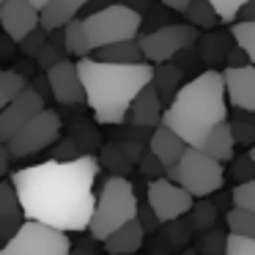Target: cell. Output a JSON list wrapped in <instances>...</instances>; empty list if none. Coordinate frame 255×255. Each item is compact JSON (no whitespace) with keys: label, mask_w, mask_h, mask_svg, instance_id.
I'll use <instances>...</instances> for the list:
<instances>
[{"label":"cell","mask_w":255,"mask_h":255,"mask_svg":"<svg viewBox=\"0 0 255 255\" xmlns=\"http://www.w3.org/2000/svg\"><path fill=\"white\" fill-rule=\"evenodd\" d=\"M99 176V159L91 154L69 162L47 159L8 173L19 192L25 220H39L66 233L88 231L96 211L94 184Z\"/></svg>","instance_id":"obj_1"},{"label":"cell","mask_w":255,"mask_h":255,"mask_svg":"<svg viewBox=\"0 0 255 255\" xmlns=\"http://www.w3.org/2000/svg\"><path fill=\"white\" fill-rule=\"evenodd\" d=\"M80 77H83L88 107L94 118L105 127H118L129 118L132 102L145 85L154 83V66L151 61L137 63H110L99 58H80Z\"/></svg>","instance_id":"obj_2"},{"label":"cell","mask_w":255,"mask_h":255,"mask_svg":"<svg viewBox=\"0 0 255 255\" xmlns=\"http://www.w3.org/2000/svg\"><path fill=\"white\" fill-rule=\"evenodd\" d=\"M228 88H225V74L222 72H209L198 74L195 80L181 85L176 99L167 105L162 124L178 132L187 145H203L206 137L228 121Z\"/></svg>","instance_id":"obj_3"},{"label":"cell","mask_w":255,"mask_h":255,"mask_svg":"<svg viewBox=\"0 0 255 255\" xmlns=\"http://www.w3.org/2000/svg\"><path fill=\"white\" fill-rule=\"evenodd\" d=\"M137 214H140V203H137V195H134L132 184L124 176H110L99 192L96 211H94V220H91L88 231L96 242H105L121 225L137 220Z\"/></svg>","instance_id":"obj_4"},{"label":"cell","mask_w":255,"mask_h":255,"mask_svg":"<svg viewBox=\"0 0 255 255\" xmlns=\"http://www.w3.org/2000/svg\"><path fill=\"white\" fill-rule=\"evenodd\" d=\"M165 176L170 181L187 187L195 198H209L211 192L222 189L225 184V170H222V162L214 159L211 154H206L198 145H187L184 156L176 165L165 167Z\"/></svg>","instance_id":"obj_5"},{"label":"cell","mask_w":255,"mask_h":255,"mask_svg":"<svg viewBox=\"0 0 255 255\" xmlns=\"http://www.w3.org/2000/svg\"><path fill=\"white\" fill-rule=\"evenodd\" d=\"M140 28H143V14L137 8H132L129 3H110V6L91 11L85 17V30H88L94 50L116 44V41L137 39Z\"/></svg>","instance_id":"obj_6"},{"label":"cell","mask_w":255,"mask_h":255,"mask_svg":"<svg viewBox=\"0 0 255 255\" xmlns=\"http://www.w3.org/2000/svg\"><path fill=\"white\" fill-rule=\"evenodd\" d=\"M69 233L39 220H25L22 228L3 244L0 255H69Z\"/></svg>","instance_id":"obj_7"},{"label":"cell","mask_w":255,"mask_h":255,"mask_svg":"<svg viewBox=\"0 0 255 255\" xmlns=\"http://www.w3.org/2000/svg\"><path fill=\"white\" fill-rule=\"evenodd\" d=\"M61 137V116L50 107H44L41 113H36L11 140H8V151H11L14 159H25V156H33L39 151L50 148L58 143Z\"/></svg>","instance_id":"obj_8"},{"label":"cell","mask_w":255,"mask_h":255,"mask_svg":"<svg viewBox=\"0 0 255 255\" xmlns=\"http://www.w3.org/2000/svg\"><path fill=\"white\" fill-rule=\"evenodd\" d=\"M198 30L192 22L184 25H162L151 33H140L137 41L145 52V61L151 63H167L178 55L181 50L198 44Z\"/></svg>","instance_id":"obj_9"},{"label":"cell","mask_w":255,"mask_h":255,"mask_svg":"<svg viewBox=\"0 0 255 255\" xmlns=\"http://www.w3.org/2000/svg\"><path fill=\"white\" fill-rule=\"evenodd\" d=\"M148 203L154 206V211L159 214L162 222H173L178 217H184L187 211H192L195 195L187 187L170 181V178H154L148 184Z\"/></svg>","instance_id":"obj_10"},{"label":"cell","mask_w":255,"mask_h":255,"mask_svg":"<svg viewBox=\"0 0 255 255\" xmlns=\"http://www.w3.org/2000/svg\"><path fill=\"white\" fill-rule=\"evenodd\" d=\"M41 110H44V96H41L33 85H28L11 105L0 107V143H8V140Z\"/></svg>","instance_id":"obj_11"},{"label":"cell","mask_w":255,"mask_h":255,"mask_svg":"<svg viewBox=\"0 0 255 255\" xmlns=\"http://www.w3.org/2000/svg\"><path fill=\"white\" fill-rule=\"evenodd\" d=\"M0 22L6 28L8 39L19 44L30 30L41 25V8H36L30 0H3L0 3Z\"/></svg>","instance_id":"obj_12"},{"label":"cell","mask_w":255,"mask_h":255,"mask_svg":"<svg viewBox=\"0 0 255 255\" xmlns=\"http://www.w3.org/2000/svg\"><path fill=\"white\" fill-rule=\"evenodd\" d=\"M47 77H50L52 99L55 102H61V105H83V102H88L83 77H80V66L72 63L69 58L55 63L52 69H47Z\"/></svg>","instance_id":"obj_13"},{"label":"cell","mask_w":255,"mask_h":255,"mask_svg":"<svg viewBox=\"0 0 255 255\" xmlns=\"http://www.w3.org/2000/svg\"><path fill=\"white\" fill-rule=\"evenodd\" d=\"M225 88L231 105L244 113H255V63L244 66H225Z\"/></svg>","instance_id":"obj_14"},{"label":"cell","mask_w":255,"mask_h":255,"mask_svg":"<svg viewBox=\"0 0 255 255\" xmlns=\"http://www.w3.org/2000/svg\"><path fill=\"white\" fill-rule=\"evenodd\" d=\"M165 102H162L156 85H145L143 91L137 94V99L132 102V110H129V121L134 127H143V129H156L165 118Z\"/></svg>","instance_id":"obj_15"},{"label":"cell","mask_w":255,"mask_h":255,"mask_svg":"<svg viewBox=\"0 0 255 255\" xmlns=\"http://www.w3.org/2000/svg\"><path fill=\"white\" fill-rule=\"evenodd\" d=\"M22 217H25V209H22V200H19V192L11 178H6L0 184V231H3V244L22 228Z\"/></svg>","instance_id":"obj_16"},{"label":"cell","mask_w":255,"mask_h":255,"mask_svg":"<svg viewBox=\"0 0 255 255\" xmlns=\"http://www.w3.org/2000/svg\"><path fill=\"white\" fill-rule=\"evenodd\" d=\"M148 151L167 167V165H176V162L184 156V151H187V140H184L178 132H173L167 124H159V127L151 132V137H148Z\"/></svg>","instance_id":"obj_17"},{"label":"cell","mask_w":255,"mask_h":255,"mask_svg":"<svg viewBox=\"0 0 255 255\" xmlns=\"http://www.w3.org/2000/svg\"><path fill=\"white\" fill-rule=\"evenodd\" d=\"M145 228L140 220H132L127 222V225H121L116 233H110V236L105 239V250L110 255H132L137 253L140 247H143V239H145Z\"/></svg>","instance_id":"obj_18"},{"label":"cell","mask_w":255,"mask_h":255,"mask_svg":"<svg viewBox=\"0 0 255 255\" xmlns=\"http://www.w3.org/2000/svg\"><path fill=\"white\" fill-rule=\"evenodd\" d=\"M91 6V0H50L44 8H41V25L47 30L63 28L66 22H72L83 8Z\"/></svg>","instance_id":"obj_19"},{"label":"cell","mask_w":255,"mask_h":255,"mask_svg":"<svg viewBox=\"0 0 255 255\" xmlns=\"http://www.w3.org/2000/svg\"><path fill=\"white\" fill-rule=\"evenodd\" d=\"M236 143L239 140H236V132H233V124L222 121L220 127H214V132L206 137V143L200 145V148H203L206 154H211L214 159H220V162H231Z\"/></svg>","instance_id":"obj_20"},{"label":"cell","mask_w":255,"mask_h":255,"mask_svg":"<svg viewBox=\"0 0 255 255\" xmlns=\"http://www.w3.org/2000/svg\"><path fill=\"white\" fill-rule=\"evenodd\" d=\"M94 58L110 61V63H137V61H145V52L137 39H127V41H116V44L94 50Z\"/></svg>","instance_id":"obj_21"},{"label":"cell","mask_w":255,"mask_h":255,"mask_svg":"<svg viewBox=\"0 0 255 255\" xmlns=\"http://www.w3.org/2000/svg\"><path fill=\"white\" fill-rule=\"evenodd\" d=\"M181 74H184V69L178 63H170V61L154 66V85H156V91H159L165 105H170L176 99V94L181 91Z\"/></svg>","instance_id":"obj_22"},{"label":"cell","mask_w":255,"mask_h":255,"mask_svg":"<svg viewBox=\"0 0 255 255\" xmlns=\"http://www.w3.org/2000/svg\"><path fill=\"white\" fill-rule=\"evenodd\" d=\"M66 50L77 58L94 55V44H91L88 30H85V19L74 17L72 22H66Z\"/></svg>","instance_id":"obj_23"},{"label":"cell","mask_w":255,"mask_h":255,"mask_svg":"<svg viewBox=\"0 0 255 255\" xmlns=\"http://www.w3.org/2000/svg\"><path fill=\"white\" fill-rule=\"evenodd\" d=\"M184 17H187V22H192L195 28H203V30L217 28V25L222 22L217 8L211 6L209 0H192L187 6V11H184Z\"/></svg>","instance_id":"obj_24"},{"label":"cell","mask_w":255,"mask_h":255,"mask_svg":"<svg viewBox=\"0 0 255 255\" xmlns=\"http://www.w3.org/2000/svg\"><path fill=\"white\" fill-rule=\"evenodd\" d=\"M28 85H30L28 77H25L19 69H6V72L0 74V107L11 105Z\"/></svg>","instance_id":"obj_25"},{"label":"cell","mask_w":255,"mask_h":255,"mask_svg":"<svg viewBox=\"0 0 255 255\" xmlns=\"http://www.w3.org/2000/svg\"><path fill=\"white\" fill-rule=\"evenodd\" d=\"M225 222H228V231L231 233L255 239V211L242 209V206H233V209L225 214Z\"/></svg>","instance_id":"obj_26"},{"label":"cell","mask_w":255,"mask_h":255,"mask_svg":"<svg viewBox=\"0 0 255 255\" xmlns=\"http://www.w3.org/2000/svg\"><path fill=\"white\" fill-rule=\"evenodd\" d=\"M231 36L239 47L250 55V63H255V19H239L231 25Z\"/></svg>","instance_id":"obj_27"},{"label":"cell","mask_w":255,"mask_h":255,"mask_svg":"<svg viewBox=\"0 0 255 255\" xmlns=\"http://www.w3.org/2000/svg\"><path fill=\"white\" fill-rule=\"evenodd\" d=\"M66 55H69V50H66L63 44H55V41H47V44L41 47V52L36 55V63H39V69H41V72H47V69H52L55 63L66 61Z\"/></svg>","instance_id":"obj_28"},{"label":"cell","mask_w":255,"mask_h":255,"mask_svg":"<svg viewBox=\"0 0 255 255\" xmlns=\"http://www.w3.org/2000/svg\"><path fill=\"white\" fill-rule=\"evenodd\" d=\"M50 41V30L44 28V25H39L36 30H30L28 36H25L22 41H19V50H22V55H28V58H36L41 52V47Z\"/></svg>","instance_id":"obj_29"},{"label":"cell","mask_w":255,"mask_h":255,"mask_svg":"<svg viewBox=\"0 0 255 255\" xmlns=\"http://www.w3.org/2000/svg\"><path fill=\"white\" fill-rule=\"evenodd\" d=\"M217 222V206L211 200H200V203L192 206V225L198 231H209Z\"/></svg>","instance_id":"obj_30"},{"label":"cell","mask_w":255,"mask_h":255,"mask_svg":"<svg viewBox=\"0 0 255 255\" xmlns=\"http://www.w3.org/2000/svg\"><path fill=\"white\" fill-rule=\"evenodd\" d=\"M231 200H233V206H242V209L255 211V178L236 184L233 192H231Z\"/></svg>","instance_id":"obj_31"},{"label":"cell","mask_w":255,"mask_h":255,"mask_svg":"<svg viewBox=\"0 0 255 255\" xmlns=\"http://www.w3.org/2000/svg\"><path fill=\"white\" fill-rule=\"evenodd\" d=\"M209 3L217 8V14H220L222 22L233 25V22H236V17L242 14V8L247 6L250 0H209Z\"/></svg>","instance_id":"obj_32"},{"label":"cell","mask_w":255,"mask_h":255,"mask_svg":"<svg viewBox=\"0 0 255 255\" xmlns=\"http://www.w3.org/2000/svg\"><path fill=\"white\" fill-rule=\"evenodd\" d=\"M231 178H233V181H239V184L255 178V159H253V156L247 154V156H239V159L233 156V159H231Z\"/></svg>","instance_id":"obj_33"},{"label":"cell","mask_w":255,"mask_h":255,"mask_svg":"<svg viewBox=\"0 0 255 255\" xmlns=\"http://www.w3.org/2000/svg\"><path fill=\"white\" fill-rule=\"evenodd\" d=\"M225 255H255V239H247V236H239V233H231V236H228Z\"/></svg>","instance_id":"obj_34"},{"label":"cell","mask_w":255,"mask_h":255,"mask_svg":"<svg viewBox=\"0 0 255 255\" xmlns=\"http://www.w3.org/2000/svg\"><path fill=\"white\" fill-rule=\"evenodd\" d=\"M137 220L143 222V228H145L148 233H154L156 228H159V222H162V220H159V214L154 211V206H151V203L140 206V214H137Z\"/></svg>","instance_id":"obj_35"},{"label":"cell","mask_w":255,"mask_h":255,"mask_svg":"<svg viewBox=\"0 0 255 255\" xmlns=\"http://www.w3.org/2000/svg\"><path fill=\"white\" fill-rule=\"evenodd\" d=\"M247 61H250V55H247V52H244L239 44L228 50V66H244Z\"/></svg>","instance_id":"obj_36"},{"label":"cell","mask_w":255,"mask_h":255,"mask_svg":"<svg viewBox=\"0 0 255 255\" xmlns=\"http://www.w3.org/2000/svg\"><path fill=\"white\" fill-rule=\"evenodd\" d=\"M33 88L39 91L41 96H52V85H50V77H36V83H33Z\"/></svg>","instance_id":"obj_37"},{"label":"cell","mask_w":255,"mask_h":255,"mask_svg":"<svg viewBox=\"0 0 255 255\" xmlns=\"http://www.w3.org/2000/svg\"><path fill=\"white\" fill-rule=\"evenodd\" d=\"M192 3V0H162V6L165 8H170V11H187V6Z\"/></svg>","instance_id":"obj_38"},{"label":"cell","mask_w":255,"mask_h":255,"mask_svg":"<svg viewBox=\"0 0 255 255\" xmlns=\"http://www.w3.org/2000/svg\"><path fill=\"white\" fill-rule=\"evenodd\" d=\"M242 19H255V0H250L247 6L242 8V14H239Z\"/></svg>","instance_id":"obj_39"},{"label":"cell","mask_w":255,"mask_h":255,"mask_svg":"<svg viewBox=\"0 0 255 255\" xmlns=\"http://www.w3.org/2000/svg\"><path fill=\"white\" fill-rule=\"evenodd\" d=\"M69 255H94V250H88V247H80V250H74L72 247V253Z\"/></svg>","instance_id":"obj_40"},{"label":"cell","mask_w":255,"mask_h":255,"mask_svg":"<svg viewBox=\"0 0 255 255\" xmlns=\"http://www.w3.org/2000/svg\"><path fill=\"white\" fill-rule=\"evenodd\" d=\"M30 3H33V6H36V8H44V6H47V3H50V0H30Z\"/></svg>","instance_id":"obj_41"},{"label":"cell","mask_w":255,"mask_h":255,"mask_svg":"<svg viewBox=\"0 0 255 255\" xmlns=\"http://www.w3.org/2000/svg\"><path fill=\"white\" fill-rule=\"evenodd\" d=\"M250 156H253V159H255V145H253V148H250Z\"/></svg>","instance_id":"obj_42"},{"label":"cell","mask_w":255,"mask_h":255,"mask_svg":"<svg viewBox=\"0 0 255 255\" xmlns=\"http://www.w3.org/2000/svg\"><path fill=\"white\" fill-rule=\"evenodd\" d=\"M0 3H3V0H0Z\"/></svg>","instance_id":"obj_43"}]
</instances>
